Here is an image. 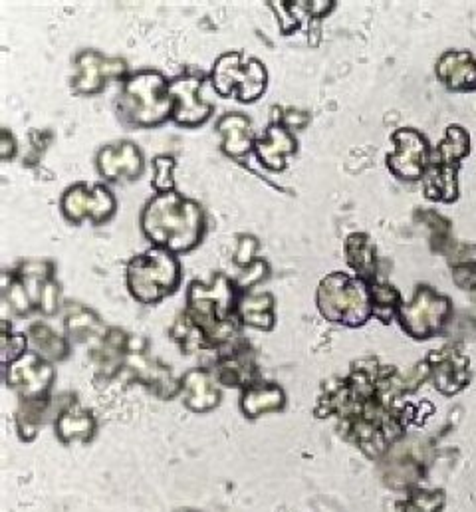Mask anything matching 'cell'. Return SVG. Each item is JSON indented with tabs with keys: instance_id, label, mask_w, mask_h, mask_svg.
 Masks as SVG:
<instances>
[{
	"instance_id": "cell-8",
	"label": "cell",
	"mask_w": 476,
	"mask_h": 512,
	"mask_svg": "<svg viewBox=\"0 0 476 512\" xmlns=\"http://www.w3.org/2000/svg\"><path fill=\"white\" fill-rule=\"evenodd\" d=\"M449 302L431 290H421L409 306L401 310V320L409 334L425 338L431 336L447 316Z\"/></svg>"
},
{
	"instance_id": "cell-11",
	"label": "cell",
	"mask_w": 476,
	"mask_h": 512,
	"mask_svg": "<svg viewBox=\"0 0 476 512\" xmlns=\"http://www.w3.org/2000/svg\"><path fill=\"white\" fill-rule=\"evenodd\" d=\"M98 167L104 177L114 181L119 177L135 179L143 171V157L133 143L108 145L98 155Z\"/></svg>"
},
{
	"instance_id": "cell-2",
	"label": "cell",
	"mask_w": 476,
	"mask_h": 512,
	"mask_svg": "<svg viewBox=\"0 0 476 512\" xmlns=\"http://www.w3.org/2000/svg\"><path fill=\"white\" fill-rule=\"evenodd\" d=\"M119 114L131 126H157L175 114L169 84L157 72H139L125 80L118 102Z\"/></svg>"
},
{
	"instance_id": "cell-19",
	"label": "cell",
	"mask_w": 476,
	"mask_h": 512,
	"mask_svg": "<svg viewBox=\"0 0 476 512\" xmlns=\"http://www.w3.org/2000/svg\"><path fill=\"white\" fill-rule=\"evenodd\" d=\"M173 159L169 157H157L155 159V171H157V179H155V187L161 193H169L173 189V181H171V171H173Z\"/></svg>"
},
{
	"instance_id": "cell-15",
	"label": "cell",
	"mask_w": 476,
	"mask_h": 512,
	"mask_svg": "<svg viewBox=\"0 0 476 512\" xmlns=\"http://www.w3.org/2000/svg\"><path fill=\"white\" fill-rule=\"evenodd\" d=\"M284 403V393L276 385H262V387H250L242 397V409L246 415L256 417L266 411L280 409Z\"/></svg>"
},
{
	"instance_id": "cell-4",
	"label": "cell",
	"mask_w": 476,
	"mask_h": 512,
	"mask_svg": "<svg viewBox=\"0 0 476 512\" xmlns=\"http://www.w3.org/2000/svg\"><path fill=\"white\" fill-rule=\"evenodd\" d=\"M181 278V268L173 253L151 249L127 264V286L145 304H155L171 294Z\"/></svg>"
},
{
	"instance_id": "cell-17",
	"label": "cell",
	"mask_w": 476,
	"mask_h": 512,
	"mask_svg": "<svg viewBox=\"0 0 476 512\" xmlns=\"http://www.w3.org/2000/svg\"><path fill=\"white\" fill-rule=\"evenodd\" d=\"M199 385H201V372H193V374L187 376V384H185V389L189 393L187 395V405L197 409V411L215 407L217 401H219V391L213 387L209 376L205 378L203 387H199Z\"/></svg>"
},
{
	"instance_id": "cell-5",
	"label": "cell",
	"mask_w": 476,
	"mask_h": 512,
	"mask_svg": "<svg viewBox=\"0 0 476 512\" xmlns=\"http://www.w3.org/2000/svg\"><path fill=\"white\" fill-rule=\"evenodd\" d=\"M318 304L328 320L357 326L369 318L371 302L365 286L346 274L328 276L318 290Z\"/></svg>"
},
{
	"instance_id": "cell-14",
	"label": "cell",
	"mask_w": 476,
	"mask_h": 512,
	"mask_svg": "<svg viewBox=\"0 0 476 512\" xmlns=\"http://www.w3.org/2000/svg\"><path fill=\"white\" fill-rule=\"evenodd\" d=\"M219 131L223 135V147L233 157H244L254 147V135L250 129V120L244 114H229L219 122Z\"/></svg>"
},
{
	"instance_id": "cell-1",
	"label": "cell",
	"mask_w": 476,
	"mask_h": 512,
	"mask_svg": "<svg viewBox=\"0 0 476 512\" xmlns=\"http://www.w3.org/2000/svg\"><path fill=\"white\" fill-rule=\"evenodd\" d=\"M145 237L169 253H187L199 245L205 235L203 209L179 193L155 195L141 215Z\"/></svg>"
},
{
	"instance_id": "cell-16",
	"label": "cell",
	"mask_w": 476,
	"mask_h": 512,
	"mask_svg": "<svg viewBox=\"0 0 476 512\" xmlns=\"http://www.w3.org/2000/svg\"><path fill=\"white\" fill-rule=\"evenodd\" d=\"M238 316L252 326L270 328L272 324V298L268 294H250L238 306Z\"/></svg>"
},
{
	"instance_id": "cell-12",
	"label": "cell",
	"mask_w": 476,
	"mask_h": 512,
	"mask_svg": "<svg viewBox=\"0 0 476 512\" xmlns=\"http://www.w3.org/2000/svg\"><path fill=\"white\" fill-rule=\"evenodd\" d=\"M254 151L264 167L280 171L286 167V159L296 151V139L288 128L274 124L264 137L254 141Z\"/></svg>"
},
{
	"instance_id": "cell-7",
	"label": "cell",
	"mask_w": 476,
	"mask_h": 512,
	"mask_svg": "<svg viewBox=\"0 0 476 512\" xmlns=\"http://www.w3.org/2000/svg\"><path fill=\"white\" fill-rule=\"evenodd\" d=\"M114 209L116 199L102 185L92 189H88V185H74L62 199V211L72 223H80L86 217H90L94 223H104L114 215Z\"/></svg>"
},
{
	"instance_id": "cell-13",
	"label": "cell",
	"mask_w": 476,
	"mask_h": 512,
	"mask_svg": "<svg viewBox=\"0 0 476 512\" xmlns=\"http://www.w3.org/2000/svg\"><path fill=\"white\" fill-rule=\"evenodd\" d=\"M397 151L389 157V163L393 171L401 177H417L423 171L425 165V141L415 131L403 129L399 135H395Z\"/></svg>"
},
{
	"instance_id": "cell-3",
	"label": "cell",
	"mask_w": 476,
	"mask_h": 512,
	"mask_svg": "<svg viewBox=\"0 0 476 512\" xmlns=\"http://www.w3.org/2000/svg\"><path fill=\"white\" fill-rule=\"evenodd\" d=\"M237 292L229 278L217 276L213 286L195 282L189 288V320L203 338L213 342H225L231 334L229 314L235 306Z\"/></svg>"
},
{
	"instance_id": "cell-6",
	"label": "cell",
	"mask_w": 476,
	"mask_h": 512,
	"mask_svg": "<svg viewBox=\"0 0 476 512\" xmlns=\"http://www.w3.org/2000/svg\"><path fill=\"white\" fill-rule=\"evenodd\" d=\"M211 82L221 96H237L240 102L248 104L264 94L268 74L258 60L231 52L217 60Z\"/></svg>"
},
{
	"instance_id": "cell-9",
	"label": "cell",
	"mask_w": 476,
	"mask_h": 512,
	"mask_svg": "<svg viewBox=\"0 0 476 512\" xmlns=\"http://www.w3.org/2000/svg\"><path fill=\"white\" fill-rule=\"evenodd\" d=\"M199 88H201V80L193 76H183L169 84V94L175 102L173 118L177 124L193 128L203 124L209 118L213 108L207 102L199 100Z\"/></svg>"
},
{
	"instance_id": "cell-10",
	"label": "cell",
	"mask_w": 476,
	"mask_h": 512,
	"mask_svg": "<svg viewBox=\"0 0 476 512\" xmlns=\"http://www.w3.org/2000/svg\"><path fill=\"white\" fill-rule=\"evenodd\" d=\"M125 72L123 62L106 60L104 56L96 52H84L78 58V78H76V90L82 94L100 92L110 78H118Z\"/></svg>"
},
{
	"instance_id": "cell-18",
	"label": "cell",
	"mask_w": 476,
	"mask_h": 512,
	"mask_svg": "<svg viewBox=\"0 0 476 512\" xmlns=\"http://www.w3.org/2000/svg\"><path fill=\"white\" fill-rule=\"evenodd\" d=\"M92 429V421L90 417H80V415H62L60 423H58V431L62 437H72V435H78L80 431L88 433Z\"/></svg>"
}]
</instances>
